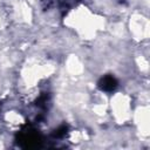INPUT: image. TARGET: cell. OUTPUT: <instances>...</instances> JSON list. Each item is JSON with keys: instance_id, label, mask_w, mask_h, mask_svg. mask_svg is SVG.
Wrapping results in <instances>:
<instances>
[{"instance_id": "cell-1", "label": "cell", "mask_w": 150, "mask_h": 150, "mask_svg": "<svg viewBox=\"0 0 150 150\" xmlns=\"http://www.w3.org/2000/svg\"><path fill=\"white\" fill-rule=\"evenodd\" d=\"M115 80L112 79V77H107V79H104L103 80V86H102V88L103 89H105V90H108V89H112L114 87H115Z\"/></svg>"}]
</instances>
